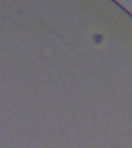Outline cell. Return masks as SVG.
<instances>
[{
    "instance_id": "1",
    "label": "cell",
    "mask_w": 132,
    "mask_h": 148,
    "mask_svg": "<svg viewBox=\"0 0 132 148\" xmlns=\"http://www.w3.org/2000/svg\"><path fill=\"white\" fill-rule=\"evenodd\" d=\"M93 40L94 43H96V44H100V43H102V42H103V36L100 34H97V35L93 36Z\"/></svg>"
}]
</instances>
